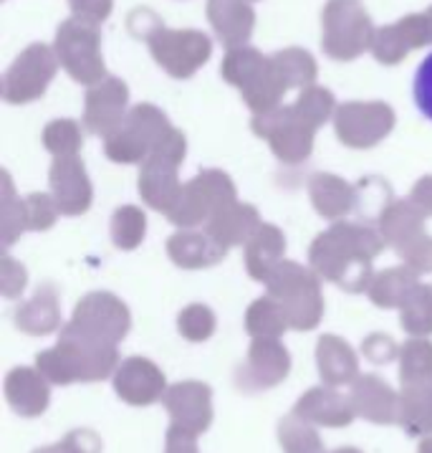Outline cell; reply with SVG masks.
I'll list each match as a JSON object with an SVG mask.
<instances>
[{"instance_id": "cell-1", "label": "cell", "mask_w": 432, "mask_h": 453, "mask_svg": "<svg viewBox=\"0 0 432 453\" xmlns=\"http://www.w3.org/2000/svg\"><path fill=\"white\" fill-rule=\"evenodd\" d=\"M414 104L432 122V54L425 56L414 73Z\"/></svg>"}]
</instances>
